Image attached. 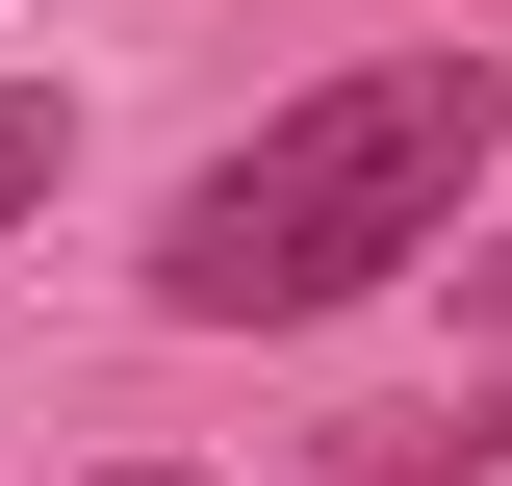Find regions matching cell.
<instances>
[{
	"label": "cell",
	"instance_id": "cell-1",
	"mask_svg": "<svg viewBox=\"0 0 512 486\" xmlns=\"http://www.w3.org/2000/svg\"><path fill=\"white\" fill-rule=\"evenodd\" d=\"M487 154H512V77L487 52H359V77H308L282 128H231L180 180L154 307H180V333H308V307L410 282V256L487 205Z\"/></svg>",
	"mask_w": 512,
	"mask_h": 486
},
{
	"label": "cell",
	"instance_id": "cell-4",
	"mask_svg": "<svg viewBox=\"0 0 512 486\" xmlns=\"http://www.w3.org/2000/svg\"><path fill=\"white\" fill-rule=\"evenodd\" d=\"M103 486H180V461H103Z\"/></svg>",
	"mask_w": 512,
	"mask_h": 486
},
{
	"label": "cell",
	"instance_id": "cell-2",
	"mask_svg": "<svg viewBox=\"0 0 512 486\" xmlns=\"http://www.w3.org/2000/svg\"><path fill=\"white\" fill-rule=\"evenodd\" d=\"M77 180V103H52V77H0V205H52Z\"/></svg>",
	"mask_w": 512,
	"mask_h": 486
},
{
	"label": "cell",
	"instance_id": "cell-3",
	"mask_svg": "<svg viewBox=\"0 0 512 486\" xmlns=\"http://www.w3.org/2000/svg\"><path fill=\"white\" fill-rule=\"evenodd\" d=\"M461 307H487V333H512V231H487V256H461Z\"/></svg>",
	"mask_w": 512,
	"mask_h": 486
}]
</instances>
